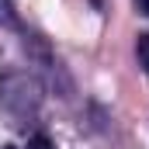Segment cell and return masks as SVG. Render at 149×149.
<instances>
[{"instance_id":"3","label":"cell","mask_w":149,"mask_h":149,"mask_svg":"<svg viewBox=\"0 0 149 149\" xmlns=\"http://www.w3.org/2000/svg\"><path fill=\"white\" fill-rule=\"evenodd\" d=\"M0 24H17V17H14V7H10V0H0Z\"/></svg>"},{"instance_id":"5","label":"cell","mask_w":149,"mask_h":149,"mask_svg":"<svg viewBox=\"0 0 149 149\" xmlns=\"http://www.w3.org/2000/svg\"><path fill=\"white\" fill-rule=\"evenodd\" d=\"M139 10H142V14H149V0H139Z\"/></svg>"},{"instance_id":"1","label":"cell","mask_w":149,"mask_h":149,"mask_svg":"<svg viewBox=\"0 0 149 149\" xmlns=\"http://www.w3.org/2000/svg\"><path fill=\"white\" fill-rule=\"evenodd\" d=\"M3 104L14 111H35L38 108V83L31 76H3Z\"/></svg>"},{"instance_id":"2","label":"cell","mask_w":149,"mask_h":149,"mask_svg":"<svg viewBox=\"0 0 149 149\" xmlns=\"http://www.w3.org/2000/svg\"><path fill=\"white\" fill-rule=\"evenodd\" d=\"M135 52H139V63L149 70V31H146V35H139V42H135Z\"/></svg>"},{"instance_id":"6","label":"cell","mask_w":149,"mask_h":149,"mask_svg":"<svg viewBox=\"0 0 149 149\" xmlns=\"http://www.w3.org/2000/svg\"><path fill=\"white\" fill-rule=\"evenodd\" d=\"M7 149H14V146H7Z\"/></svg>"},{"instance_id":"4","label":"cell","mask_w":149,"mask_h":149,"mask_svg":"<svg viewBox=\"0 0 149 149\" xmlns=\"http://www.w3.org/2000/svg\"><path fill=\"white\" fill-rule=\"evenodd\" d=\"M28 149H52V142H49L45 135H31V139H28Z\"/></svg>"}]
</instances>
